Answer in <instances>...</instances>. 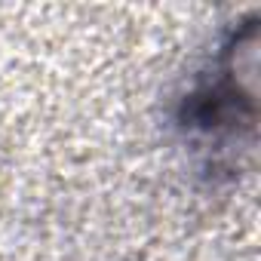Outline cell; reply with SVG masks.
<instances>
[{"instance_id":"1","label":"cell","mask_w":261,"mask_h":261,"mask_svg":"<svg viewBox=\"0 0 261 261\" xmlns=\"http://www.w3.org/2000/svg\"><path fill=\"white\" fill-rule=\"evenodd\" d=\"M255 68H258V16L249 13L218 53L209 68L197 77L188 95L178 101L181 133L203 148L227 151L240 139L255 136Z\"/></svg>"}]
</instances>
